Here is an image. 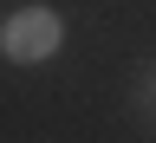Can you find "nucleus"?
Returning <instances> with one entry per match:
<instances>
[{
  "mask_svg": "<svg viewBox=\"0 0 156 143\" xmlns=\"http://www.w3.org/2000/svg\"><path fill=\"white\" fill-rule=\"evenodd\" d=\"M58 39H65V26H58L52 7H20L7 26H0V52L20 59V65H33V59H52Z\"/></svg>",
  "mask_w": 156,
  "mask_h": 143,
  "instance_id": "f257e3e1",
  "label": "nucleus"
}]
</instances>
